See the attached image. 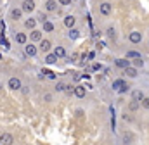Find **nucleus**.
Segmentation results:
<instances>
[{"label":"nucleus","instance_id":"obj_1","mask_svg":"<svg viewBox=\"0 0 149 145\" xmlns=\"http://www.w3.org/2000/svg\"><path fill=\"white\" fill-rule=\"evenodd\" d=\"M7 86H9L10 90H21V88H23V83H21V79H19V78L12 76V78H9Z\"/></svg>","mask_w":149,"mask_h":145},{"label":"nucleus","instance_id":"obj_2","mask_svg":"<svg viewBox=\"0 0 149 145\" xmlns=\"http://www.w3.org/2000/svg\"><path fill=\"white\" fill-rule=\"evenodd\" d=\"M21 9H23V12H26V14L33 12V10L37 9V5H35V0H23V3H21Z\"/></svg>","mask_w":149,"mask_h":145},{"label":"nucleus","instance_id":"obj_3","mask_svg":"<svg viewBox=\"0 0 149 145\" xmlns=\"http://www.w3.org/2000/svg\"><path fill=\"white\" fill-rule=\"evenodd\" d=\"M99 12H101L102 16H109L113 12V3L111 2H102V3H99Z\"/></svg>","mask_w":149,"mask_h":145},{"label":"nucleus","instance_id":"obj_4","mask_svg":"<svg viewBox=\"0 0 149 145\" xmlns=\"http://www.w3.org/2000/svg\"><path fill=\"white\" fill-rule=\"evenodd\" d=\"M128 40H130V43L137 45V43H141V41H142V33H141V31H137V30H134V31H130V33H128Z\"/></svg>","mask_w":149,"mask_h":145},{"label":"nucleus","instance_id":"obj_5","mask_svg":"<svg viewBox=\"0 0 149 145\" xmlns=\"http://www.w3.org/2000/svg\"><path fill=\"white\" fill-rule=\"evenodd\" d=\"M73 93H74V97L83 99V97L87 95V86H85V85H76L74 90H73Z\"/></svg>","mask_w":149,"mask_h":145},{"label":"nucleus","instance_id":"obj_6","mask_svg":"<svg viewBox=\"0 0 149 145\" xmlns=\"http://www.w3.org/2000/svg\"><path fill=\"white\" fill-rule=\"evenodd\" d=\"M24 52H26V55H30V57H35L38 54V47L35 43H26V47H24Z\"/></svg>","mask_w":149,"mask_h":145},{"label":"nucleus","instance_id":"obj_7","mask_svg":"<svg viewBox=\"0 0 149 145\" xmlns=\"http://www.w3.org/2000/svg\"><path fill=\"white\" fill-rule=\"evenodd\" d=\"M123 71H125V74H127L128 78H137V76H139V69H137L135 66H132V64H130L128 68H125Z\"/></svg>","mask_w":149,"mask_h":145},{"label":"nucleus","instance_id":"obj_8","mask_svg":"<svg viewBox=\"0 0 149 145\" xmlns=\"http://www.w3.org/2000/svg\"><path fill=\"white\" fill-rule=\"evenodd\" d=\"M0 144H3V145L14 144V137H12L10 133H2V135H0Z\"/></svg>","mask_w":149,"mask_h":145},{"label":"nucleus","instance_id":"obj_9","mask_svg":"<svg viewBox=\"0 0 149 145\" xmlns=\"http://www.w3.org/2000/svg\"><path fill=\"white\" fill-rule=\"evenodd\" d=\"M50 48H52V43H50L49 40H43V38H42V40H40V50H42L43 54H49Z\"/></svg>","mask_w":149,"mask_h":145},{"label":"nucleus","instance_id":"obj_10","mask_svg":"<svg viewBox=\"0 0 149 145\" xmlns=\"http://www.w3.org/2000/svg\"><path fill=\"white\" fill-rule=\"evenodd\" d=\"M57 5H59L57 0H47L45 2V10L47 12H54V10H57Z\"/></svg>","mask_w":149,"mask_h":145},{"label":"nucleus","instance_id":"obj_11","mask_svg":"<svg viewBox=\"0 0 149 145\" xmlns=\"http://www.w3.org/2000/svg\"><path fill=\"white\" fill-rule=\"evenodd\" d=\"M144 92L142 90H132V100H137V102H142L144 100Z\"/></svg>","mask_w":149,"mask_h":145},{"label":"nucleus","instance_id":"obj_12","mask_svg":"<svg viewBox=\"0 0 149 145\" xmlns=\"http://www.w3.org/2000/svg\"><path fill=\"white\" fill-rule=\"evenodd\" d=\"M63 23H64V26H66L68 30H70V28H74V24H76V17H74V16H66Z\"/></svg>","mask_w":149,"mask_h":145},{"label":"nucleus","instance_id":"obj_13","mask_svg":"<svg viewBox=\"0 0 149 145\" xmlns=\"http://www.w3.org/2000/svg\"><path fill=\"white\" fill-rule=\"evenodd\" d=\"M132 62H130V59H127V57H123V59H116V66L120 68V69H125V68H128Z\"/></svg>","mask_w":149,"mask_h":145},{"label":"nucleus","instance_id":"obj_14","mask_svg":"<svg viewBox=\"0 0 149 145\" xmlns=\"http://www.w3.org/2000/svg\"><path fill=\"white\" fill-rule=\"evenodd\" d=\"M24 28L26 30H35L37 28V17H30L24 21Z\"/></svg>","mask_w":149,"mask_h":145},{"label":"nucleus","instance_id":"obj_15","mask_svg":"<svg viewBox=\"0 0 149 145\" xmlns=\"http://www.w3.org/2000/svg\"><path fill=\"white\" fill-rule=\"evenodd\" d=\"M30 38H31V41H40L43 36H42V31L35 28V30H31V33H30Z\"/></svg>","mask_w":149,"mask_h":145},{"label":"nucleus","instance_id":"obj_16","mask_svg":"<svg viewBox=\"0 0 149 145\" xmlns=\"http://www.w3.org/2000/svg\"><path fill=\"white\" fill-rule=\"evenodd\" d=\"M54 54H56L59 59H63V57H66V48H64L63 45H57V47L54 48Z\"/></svg>","mask_w":149,"mask_h":145},{"label":"nucleus","instance_id":"obj_17","mask_svg":"<svg viewBox=\"0 0 149 145\" xmlns=\"http://www.w3.org/2000/svg\"><path fill=\"white\" fill-rule=\"evenodd\" d=\"M123 85H125V79H121V78H118V79H114V81L111 83V88L114 90V92H118V90H120V88H121Z\"/></svg>","mask_w":149,"mask_h":145},{"label":"nucleus","instance_id":"obj_18","mask_svg":"<svg viewBox=\"0 0 149 145\" xmlns=\"http://www.w3.org/2000/svg\"><path fill=\"white\" fill-rule=\"evenodd\" d=\"M21 16H23V9H12V10H10V17H12L14 21L21 19Z\"/></svg>","mask_w":149,"mask_h":145},{"label":"nucleus","instance_id":"obj_19","mask_svg":"<svg viewBox=\"0 0 149 145\" xmlns=\"http://www.w3.org/2000/svg\"><path fill=\"white\" fill-rule=\"evenodd\" d=\"M130 62H132V66H135L137 69L144 66V59H142V55H141V57H135V59H130Z\"/></svg>","mask_w":149,"mask_h":145},{"label":"nucleus","instance_id":"obj_20","mask_svg":"<svg viewBox=\"0 0 149 145\" xmlns=\"http://www.w3.org/2000/svg\"><path fill=\"white\" fill-rule=\"evenodd\" d=\"M16 41H17L19 45H26V41H28L26 33H17V35H16Z\"/></svg>","mask_w":149,"mask_h":145},{"label":"nucleus","instance_id":"obj_21","mask_svg":"<svg viewBox=\"0 0 149 145\" xmlns=\"http://www.w3.org/2000/svg\"><path fill=\"white\" fill-rule=\"evenodd\" d=\"M57 59H59V57H57V55H56L54 52H52V54H47V55H45V62H47V64H54V62H57Z\"/></svg>","mask_w":149,"mask_h":145},{"label":"nucleus","instance_id":"obj_22","mask_svg":"<svg viewBox=\"0 0 149 145\" xmlns=\"http://www.w3.org/2000/svg\"><path fill=\"white\" fill-rule=\"evenodd\" d=\"M80 36V31L76 30V28H70V31H68V38L70 40H76Z\"/></svg>","mask_w":149,"mask_h":145},{"label":"nucleus","instance_id":"obj_23","mask_svg":"<svg viewBox=\"0 0 149 145\" xmlns=\"http://www.w3.org/2000/svg\"><path fill=\"white\" fill-rule=\"evenodd\" d=\"M106 36H108V38H109V40H116V30H114V28H113V26H109V28H108V30H106Z\"/></svg>","mask_w":149,"mask_h":145},{"label":"nucleus","instance_id":"obj_24","mask_svg":"<svg viewBox=\"0 0 149 145\" xmlns=\"http://www.w3.org/2000/svg\"><path fill=\"white\" fill-rule=\"evenodd\" d=\"M43 31L52 33V31H54V24H52L50 21H45V23H43Z\"/></svg>","mask_w":149,"mask_h":145},{"label":"nucleus","instance_id":"obj_25","mask_svg":"<svg viewBox=\"0 0 149 145\" xmlns=\"http://www.w3.org/2000/svg\"><path fill=\"white\" fill-rule=\"evenodd\" d=\"M139 107H141V102H137V100H132V102L128 104V110H132V112H135Z\"/></svg>","mask_w":149,"mask_h":145},{"label":"nucleus","instance_id":"obj_26","mask_svg":"<svg viewBox=\"0 0 149 145\" xmlns=\"http://www.w3.org/2000/svg\"><path fill=\"white\" fill-rule=\"evenodd\" d=\"M125 57H127V59H135V57H141V54H139V52H135V50H128Z\"/></svg>","mask_w":149,"mask_h":145},{"label":"nucleus","instance_id":"obj_27","mask_svg":"<svg viewBox=\"0 0 149 145\" xmlns=\"http://www.w3.org/2000/svg\"><path fill=\"white\" fill-rule=\"evenodd\" d=\"M37 21H40V23L43 24L45 21H49V17H47V14H43V12H38V16H37Z\"/></svg>","mask_w":149,"mask_h":145},{"label":"nucleus","instance_id":"obj_28","mask_svg":"<svg viewBox=\"0 0 149 145\" xmlns=\"http://www.w3.org/2000/svg\"><path fill=\"white\" fill-rule=\"evenodd\" d=\"M127 92H130V86H128V85L125 83V85H123V86H121V88L118 90V93H120V95H123V93H127Z\"/></svg>","mask_w":149,"mask_h":145},{"label":"nucleus","instance_id":"obj_29","mask_svg":"<svg viewBox=\"0 0 149 145\" xmlns=\"http://www.w3.org/2000/svg\"><path fill=\"white\" fill-rule=\"evenodd\" d=\"M56 90H57V92H64V90H66V85H64L63 81H59V83L56 85Z\"/></svg>","mask_w":149,"mask_h":145},{"label":"nucleus","instance_id":"obj_30","mask_svg":"<svg viewBox=\"0 0 149 145\" xmlns=\"http://www.w3.org/2000/svg\"><path fill=\"white\" fill-rule=\"evenodd\" d=\"M132 140H134V138H132L130 133H125V135H123V142H125V144H130Z\"/></svg>","mask_w":149,"mask_h":145},{"label":"nucleus","instance_id":"obj_31","mask_svg":"<svg viewBox=\"0 0 149 145\" xmlns=\"http://www.w3.org/2000/svg\"><path fill=\"white\" fill-rule=\"evenodd\" d=\"M141 106H142L144 109H148V110H149V97H144V100L141 102Z\"/></svg>","mask_w":149,"mask_h":145},{"label":"nucleus","instance_id":"obj_32","mask_svg":"<svg viewBox=\"0 0 149 145\" xmlns=\"http://www.w3.org/2000/svg\"><path fill=\"white\" fill-rule=\"evenodd\" d=\"M57 2H59V5H64V7H66V5H71V3H73L71 0H57Z\"/></svg>","mask_w":149,"mask_h":145},{"label":"nucleus","instance_id":"obj_33","mask_svg":"<svg viewBox=\"0 0 149 145\" xmlns=\"http://www.w3.org/2000/svg\"><path fill=\"white\" fill-rule=\"evenodd\" d=\"M43 74H45L47 78H50V79H56V74H54V72H52V71H45V72H43Z\"/></svg>","mask_w":149,"mask_h":145},{"label":"nucleus","instance_id":"obj_34","mask_svg":"<svg viewBox=\"0 0 149 145\" xmlns=\"http://www.w3.org/2000/svg\"><path fill=\"white\" fill-rule=\"evenodd\" d=\"M43 100H45V102H52V95H50V93H45V95H43Z\"/></svg>","mask_w":149,"mask_h":145},{"label":"nucleus","instance_id":"obj_35","mask_svg":"<svg viewBox=\"0 0 149 145\" xmlns=\"http://www.w3.org/2000/svg\"><path fill=\"white\" fill-rule=\"evenodd\" d=\"M73 90H74V86H66V90H64V92H66L68 95H71V93H73Z\"/></svg>","mask_w":149,"mask_h":145},{"label":"nucleus","instance_id":"obj_36","mask_svg":"<svg viewBox=\"0 0 149 145\" xmlns=\"http://www.w3.org/2000/svg\"><path fill=\"white\" fill-rule=\"evenodd\" d=\"M104 47H106V45H104V41H99V43H97V48H99V50H102Z\"/></svg>","mask_w":149,"mask_h":145},{"label":"nucleus","instance_id":"obj_37","mask_svg":"<svg viewBox=\"0 0 149 145\" xmlns=\"http://www.w3.org/2000/svg\"><path fill=\"white\" fill-rule=\"evenodd\" d=\"M94 57H95V52H88L87 54V59H94Z\"/></svg>","mask_w":149,"mask_h":145},{"label":"nucleus","instance_id":"obj_38","mask_svg":"<svg viewBox=\"0 0 149 145\" xmlns=\"http://www.w3.org/2000/svg\"><path fill=\"white\" fill-rule=\"evenodd\" d=\"M74 59H78V54H71L70 55V61H74Z\"/></svg>","mask_w":149,"mask_h":145},{"label":"nucleus","instance_id":"obj_39","mask_svg":"<svg viewBox=\"0 0 149 145\" xmlns=\"http://www.w3.org/2000/svg\"><path fill=\"white\" fill-rule=\"evenodd\" d=\"M101 68H102L101 64H94V69H95V71H101Z\"/></svg>","mask_w":149,"mask_h":145},{"label":"nucleus","instance_id":"obj_40","mask_svg":"<svg viewBox=\"0 0 149 145\" xmlns=\"http://www.w3.org/2000/svg\"><path fill=\"white\" fill-rule=\"evenodd\" d=\"M71 2H78V0H71Z\"/></svg>","mask_w":149,"mask_h":145}]
</instances>
